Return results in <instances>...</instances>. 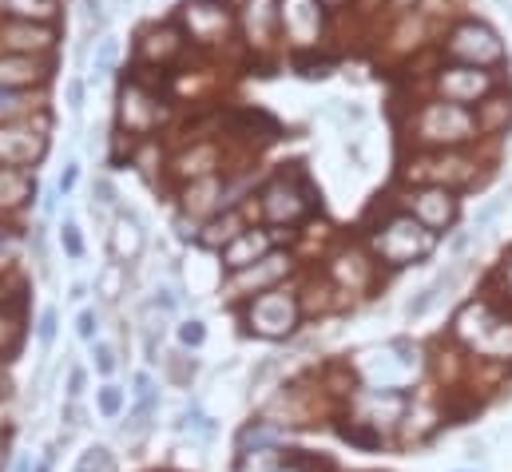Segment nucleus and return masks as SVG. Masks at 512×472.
Masks as SVG:
<instances>
[{"label": "nucleus", "instance_id": "1", "mask_svg": "<svg viewBox=\"0 0 512 472\" xmlns=\"http://www.w3.org/2000/svg\"><path fill=\"white\" fill-rule=\"evenodd\" d=\"M413 139L433 147V151H457L461 143L477 139V116L469 108H457V104H445V100H433V104H421L413 112Z\"/></svg>", "mask_w": 512, "mask_h": 472}, {"label": "nucleus", "instance_id": "2", "mask_svg": "<svg viewBox=\"0 0 512 472\" xmlns=\"http://www.w3.org/2000/svg\"><path fill=\"white\" fill-rule=\"evenodd\" d=\"M370 246H374V254L382 258L385 266H413V262L433 254L437 235L429 227H421L413 215L393 211L382 227L370 235Z\"/></svg>", "mask_w": 512, "mask_h": 472}, {"label": "nucleus", "instance_id": "3", "mask_svg": "<svg viewBox=\"0 0 512 472\" xmlns=\"http://www.w3.org/2000/svg\"><path fill=\"white\" fill-rule=\"evenodd\" d=\"M453 334L481 357H497L505 361L512 357V318H501L489 302H469L457 322H453Z\"/></svg>", "mask_w": 512, "mask_h": 472}, {"label": "nucleus", "instance_id": "4", "mask_svg": "<svg viewBox=\"0 0 512 472\" xmlns=\"http://www.w3.org/2000/svg\"><path fill=\"white\" fill-rule=\"evenodd\" d=\"M258 211H262V219H266L270 227H290V223L306 219V215L314 211V187H310V179H306L298 167L278 171V175L262 187Z\"/></svg>", "mask_w": 512, "mask_h": 472}, {"label": "nucleus", "instance_id": "5", "mask_svg": "<svg viewBox=\"0 0 512 472\" xmlns=\"http://www.w3.org/2000/svg\"><path fill=\"white\" fill-rule=\"evenodd\" d=\"M298 318H302L298 294H290V290H282V286H274V290H266V294H255V298L247 302V310H243L247 330L258 334V338H266V342L290 338L294 326H298Z\"/></svg>", "mask_w": 512, "mask_h": 472}, {"label": "nucleus", "instance_id": "6", "mask_svg": "<svg viewBox=\"0 0 512 472\" xmlns=\"http://www.w3.org/2000/svg\"><path fill=\"white\" fill-rule=\"evenodd\" d=\"M445 52H449L453 60L469 64V68H497V64H505V44H501V36H497L489 24H481V20H461V24L449 32Z\"/></svg>", "mask_w": 512, "mask_h": 472}, {"label": "nucleus", "instance_id": "7", "mask_svg": "<svg viewBox=\"0 0 512 472\" xmlns=\"http://www.w3.org/2000/svg\"><path fill=\"white\" fill-rule=\"evenodd\" d=\"M358 369L366 373L370 389H401L405 381H413V377H417V369H421V354H417V346H409V342H389L385 350H370V354H362Z\"/></svg>", "mask_w": 512, "mask_h": 472}, {"label": "nucleus", "instance_id": "8", "mask_svg": "<svg viewBox=\"0 0 512 472\" xmlns=\"http://www.w3.org/2000/svg\"><path fill=\"white\" fill-rule=\"evenodd\" d=\"M497 88V76L489 68H469V64H449L433 76V92L437 100L445 104H457V108H473V104H485Z\"/></svg>", "mask_w": 512, "mask_h": 472}, {"label": "nucleus", "instance_id": "9", "mask_svg": "<svg viewBox=\"0 0 512 472\" xmlns=\"http://www.w3.org/2000/svg\"><path fill=\"white\" fill-rule=\"evenodd\" d=\"M187 36L203 48H215V44H227V36L235 32V12L227 0H195L179 12Z\"/></svg>", "mask_w": 512, "mask_h": 472}, {"label": "nucleus", "instance_id": "10", "mask_svg": "<svg viewBox=\"0 0 512 472\" xmlns=\"http://www.w3.org/2000/svg\"><path fill=\"white\" fill-rule=\"evenodd\" d=\"M473 167H477V163H473L469 155H461V151H433V155H421V159H417V167L409 163L405 179H421L425 187L457 191V187L473 183V175H477Z\"/></svg>", "mask_w": 512, "mask_h": 472}, {"label": "nucleus", "instance_id": "11", "mask_svg": "<svg viewBox=\"0 0 512 472\" xmlns=\"http://www.w3.org/2000/svg\"><path fill=\"white\" fill-rule=\"evenodd\" d=\"M278 28L298 52L314 48L322 40V28H326L322 4L318 0H278Z\"/></svg>", "mask_w": 512, "mask_h": 472}, {"label": "nucleus", "instance_id": "12", "mask_svg": "<svg viewBox=\"0 0 512 472\" xmlns=\"http://www.w3.org/2000/svg\"><path fill=\"white\" fill-rule=\"evenodd\" d=\"M48 127L44 123H8V127H0V167H28V163H36L40 155H44V147H48V135H44Z\"/></svg>", "mask_w": 512, "mask_h": 472}, {"label": "nucleus", "instance_id": "13", "mask_svg": "<svg viewBox=\"0 0 512 472\" xmlns=\"http://www.w3.org/2000/svg\"><path fill=\"white\" fill-rule=\"evenodd\" d=\"M405 215H413L421 227H429L433 235L449 231L453 219H457V191H445V187H421L405 199Z\"/></svg>", "mask_w": 512, "mask_h": 472}, {"label": "nucleus", "instance_id": "14", "mask_svg": "<svg viewBox=\"0 0 512 472\" xmlns=\"http://www.w3.org/2000/svg\"><path fill=\"white\" fill-rule=\"evenodd\" d=\"M286 274H290V254L270 250L262 262L247 266V270H239V274L227 282V294H266V290H274Z\"/></svg>", "mask_w": 512, "mask_h": 472}, {"label": "nucleus", "instance_id": "15", "mask_svg": "<svg viewBox=\"0 0 512 472\" xmlns=\"http://www.w3.org/2000/svg\"><path fill=\"white\" fill-rule=\"evenodd\" d=\"M159 119H163V104L143 84H128L124 96H120V123L131 135H147V131L159 127Z\"/></svg>", "mask_w": 512, "mask_h": 472}, {"label": "nucleus", "instance_id": "16", "mask_svg": "<svg viewBox=\"0 0 512 472\" xmlns=\"http://www.w3.org/2000/svg\"><path fill=\"white\" fill-rule=\"evenodd\" d=\"M0 40L12 48V56H40V52H48V48L56 44V32H52L48 24H28V20H20V24L0 28Z\"/></svg>", "mask_w": 512, "mask_h": 472}, {"label": "nucleus", "instance_id": "17", "mask_svg": "<svg viewBox=\"0 0 512 472\" xmlns=\"http://www.w3.org/2000/svg\"><path fill=\"white\" fill-rule=\"evenodd\" d=\"M219 254H223V266L231 274H239V270L255 266V262H262L270 254V231H243L235 242H227Z\"/></svg>", "mask_w": 512, "mask_h": 472}, {"label": "nucleus", "instance_id": "18", "mask_svg": "<svg viewBox=\"0 0 512 472\" xmlns=\"http://www.w3.org/2000/svg\"><path fill=\"white\" fill-rule=\"evenodd\" d=\"M243 24H247L251 48H258V52L270 48L274 44V28H278V0H247Z\"/></svg>", "mask_w": 512, "mask_h": 472}, {"label": "nucleus", "instance_id": "19", "mask_svg": "<svg viewBox=\"0 0 512 472\" xmlns=\"http://www.w3.org/2000/svg\"><path fill=\"white\" fill-rule=\"evenodd\" d=\"M48 68L36 56H0V92H16L28 84H40Z\"/></svg>", "mask_w": 512, "mask_h": 472}, {"label": "nucleus", "instance_id": "20", "mask_svg": "<svg viewBox=\"0 0 512 472\" xmlns=\"http://www.w3.org/2000/svg\"><path fill=\"white\" fill-rule=\"evenodd\" d=\"M143 246H147V235H143L139 219L131 211L128 215H116V223H112V254L120 262H135L143 254Z\"/></svg>", "mask_w": 512, "mask_h": 472}, {"label": "nucleus", "instance_id": "21", "mask_svg": "<svg viewBox=\"0 0 512 472\" xmlns=\"http://www.w3.org/2000/svg\"><path fill=\"white\" fill-rule=\"evenodd\" d=\"M179 48H183V36H179V28H175V24H159V28H151V32L143 36V56H147V60H155V64L175 60V56H179Z\"/></svg>", "mask_w": 512, "mask_h": 472}, {"label": "nucleus", "instance_id": "22", "mask_svg": "<svg viewBox=\"0 0 512 472\" xmlns=\"http://www.w3.org/2000/svg\"><path fill=\"white\" fill-rule=\"evenodd\" d=\"M243 231H247V227H243L239 211H223V219H211L195 238H199V246H207V250H223L227 242H235Z\"/></svg>", "mask_w": 512, "mask_h": 472}, {"label": "nucleus", "instance_id": "23", "mask_svg": "<svg viewBox=\"0 0 512 472\" xmlns=\"http://www.w3.org/2000/svg\"><path fill=\"white\" fill-rule=\"evenodd\" d=\"M453 286H457V270L437 274V278H433L417 298H409V302H405V314H409V318H425V314L445 298V290H453Z\"/></svg>", "mask_w": 512, "mask_h": 472}, {"label": "nucleus", "instance_id": "24", "mask_svg": "<svg viewBox=\"0 0 512 472\" xmlns=\"http://www.w3.org/2000/svg\"><path fill=\"white\" fill-rule=\"evenodd\" d=\"M32 191H36V183L24 171L0 167V207H20V203L32 199Z\"/></svg>", "mask_w": 512, "mask_h": 472}, {"label": "nucleus", "instance_id": "25", "mask_svg": "<svg viewBox=\"0 0 512 472\" xmlns=\"http://www.w3.org/2000/svg\"><path fill=\"white\" fill-rule=\"evenodd\" d=\"M219 179L215 175H207V179H195L191 187H187V211L191 215H207V211H219Z\"/></svg>", "mask_w": 512, "mask_h": 472}, {"label": "nucleus", "instance_id": "26", "mask_svg": "<svg viewBox=\"0 0 512 472\" xmlns=\"http://www.w3.org/2000/svg\"><path fill=\"white\" fill-rule=\"evenodd\" d=\"M282 437V429H274V425H262V421H255V425H247L243 433H239V449L243 453H258V449H274V441Z\"/></svg>", "mask_w": 512, "mask_h": 472}, {"label": "nucleus", "instance_id": "27", "mask_svg": "<svg viewBox=\"0 0 512 472\" xmlns=\"http://www.w3.org/2000/svg\"><path fill=\"white\" fill-rule=\"evenodd\" d=\"M76 472H120V465H116V453L108 445H92V449L80 453Z\"/></svg>", "mask_w": 512, "mask_h": 472}, {"label": "nucleus", "instance_id": "28", "mask_svg": "<svg viewBox=\"0 0 512 472\" xmlns=\"http://www.w3.org/2000/svg\"><path fill=\"white\" fill-rule=\"evenodd\" d=\"M485 116H477V131H497V127H505L512 116V108L505 100H497V96H489L485 104H477Z\"/></svg>", "mask_w": 512, "mask_h": 472}, {"label": "nucleus", "instance_id": "29", "mask_svg": "<svg viewBox=\"0 0 512 472\" xmlns=\"http://www.w3.org/2000/svg\"><path fill=\"white\" fill-rule=\"evenodd\" d=\"M8 8H12L20 20L40 24V20H48V16L56 12V0H8Z\"/></svg>", "mask_w": 512, "mask_h": 472}, {"label": "nucleus", "instance_id": "30", "mask_svg": "<svg viewBox=\"0 0 512 472\" xmlns=\"http://www.w3.org/2000/svg\"><path fill=\"white\" fill-rule=\"evenodd\" d=\"M282 469V457L274 449H258V453H243L239 472H278Z\"/></svg>", "mask_w": 512, "mask_h": 472}, {"label": "nucleus", "instance_id": "31", "mask_svg": "<svg viewBox=\"0 0 512 472\" xmlns=\"http://www.w3.org/2000/svg\"><path fill=\"white\" fill-rule=\"evenodd\" d=\"M96 290H100L104 298H120V294H124V266H120V262L104 266L100 278H96Z\"/></svg>", "mask_w": 512, "mask_h": 472}, {"label": "nucleus", "instance_id": "32", "mask_svg": "<svg viewBox=\"0 0 512 472\" xmlns=\"http://www.w3.org/2000/svg\"><path fill=\"white\" fill-rule=\"evenodd\" d=\"M120 409H124V389L120 385H104L100 389V413L112 421V417H120Z\"/></svg>", "mask_w": 512, "mask_h": 472}, {"label": "nucleus", "instance_id": "33", "mask_svg": "<svg viewBox=\"0 0 512 472\" xmlns=\"http://www.w3.org/2000/svg\"><path fill=\"white\" fill-rule=\"evenodd\" d=\"M203 338H207V330H203V322H199V318H187V322H179V346L195 350V346H203Z\"/></svg>", "mask_w": 512, "mask_h": 472}, {"label": "nucleus", "instance_id": "34", "mask_svg": "<svg viewBox=\"0 0 512 472\" xmlns=\"http://www.w3.org/2000/svg\"><path fill=\"white\" fill-rule=\"evenodd\" d=\"M116 56H120V44H116L112 36H104L100 48H96V76H104V72L116 64Z\"/></svg>", "mask_w": 512, "mask_h": 472}, {"label": "nucleus", "instance_id": "35", "mask_svg": "<svg viewBox=\"0 0 512 472\" xmlns=\"http://www.w3.org/2000/svg\"><path fill=\"white\" fill-rule=\"evenodd\" d=\"M36 338H40V346L48 350L52 342H56V310H44L40 314V326H36Z\"/></svg>", "mask_w": 512, "mask_h": 472}, {"label": "nucleus", "instance_id": "36", "mask_svg": "<svg viewBox=\"0 0 512 472\" xmlns=\"http://www.w3.org/2000/svg\"><path fill=\"white\" fill-rule=\"evenodd\" d=\"M16 338H20V326H16L8 314H0V354H12Z\"/></svg>", "mask_w": 512, "mask_h": 472}, {"label": "nucleus", "instance_id": "37", "mask_svg": "<svg viewBox=\"0 0 512 472\" xmlns=\"http://www.w3.org/2000/svg\"><path fill=\"white\" fill-rule=\"evenodd\" d=\"M505 203H509V195H501V199H493V203H489V207H485V211L477 215V223H473V235H477V231H485V227H489V223H493V219H497V215L505 211Z\"/></svg>", "mask_w": 512, "mask_h": 472}, {"label": "nucleus", "instance_id": "38", "mask_svg": "<svg viewBox=\"0 0 512 472\" xmlns=\"http://www.w3.org/2000/svg\"><path fill=\"white\" fill-rule=\"evenodd\" d=\"M64 250L68 258H84V238L76 231V223H64Z\"/></svg>", "mask_w": 512, "mask_h": 472}, {"label": "nucleus", "instance_id": "39", "mask_svg": "<svg viewBox=\"0 0 512 472\" xmlns=\"http://www.w3.org/2000/svg\"><path fill=\"white\" fill-rule=\"evenodd\" d=\"M96 369L100 373H116V354H112V346H104V342H96Z\"/></svg>", "mask_w": 512, "mask_h": 472}, {"label": "nucleus", "instance_id": "40", "mask_svg": "<svg viewBox=\"0 0 512 472\" xmlns=\"http://www.w3.org/2000/svg\"><path fill=\"white\" fill-rule=\"evenodd\" d=\"M96 326H100V322H96V314H92V310H84V314H80V338H84V342H92V338H96Z\"/></svg>", "mask_w": 512, "mask_h": 472}, {"label": "nucleus", "instance_id": "41", "mask_svg": "<svg viewBox=\"0 0 512 472\" xmlns=\"http://www.w3.org/2000/svg\"><path fill=\"white\" fill-rule=\"evenodd\" d=\"M80 393H84V369L76 365L72 377H68V401H80Z\"/></svg>", "mask_w": 512, "mask_h": 472}, {"label": "nucleus", "instance_id": "42", "mask_svg": "<svg viewBox=\"0 0 512 472\" xmlns=\"http://www.w3.org/2000/svg\"><path fill=\"white\" fill-rule=\"evenodd\" d=\"M24 104H20V96L16 92H0V116H16Z\"/></svg>", "mask_w": 512, "mask_h": 472}, {"label": "nucleus", "instance_id": "43", "mask_svg": "<svg viewBox=\"0 0 512 472\" xmlns=\"http://www.w3.org/2000/svg\"><path fill=\"white\" fill-rule=\"evenodd\" d=\"M68 108H72V112H80V108H84V84H80V80H72V84H68Z\"/></svg>", "mask_w": 512, "mask_h": 472}, {"label": "nucleus", "instance_id": "44", "mask_svg": "<svg viewBox=\"0 0 512 472\" xmlns=\"http://www.w3.org/2000/svg\"><path fill=\"white\" fill-rule=\"evenodd\" d=\"M96 195H100V199H96L100 207H112V203H116V191H112L108 179H96Z\"/></svg>", "mask_w": 512, "mask_h": 472}, {"label": "nucleus", "instance_id": "45", "mask_svg": "<svg viewBox=\"0 0 512 472\" xmlns=\"http://www.w3.org/2000/svg\"><path fill=\"white\" fill-rule=\"evenodd\" d=\"M76 179H80V171H76V163H68L64 175H60V195H68V191L76 187Z\"/></svg>", "mask_w": 512, "mask_h": 472}, {"label": "nucleus", "instance_id": "46", "mask_svg": "<svg viewBox=\"0 0 512 472\" xmlns=\"http://www.w3.org/2000/svg\"><path fill=\"white\" fill-rule=\"evenodd\" d=\"M278 472H314V465H306V461H290V465H282Z\"/></svg>", "mask_w": 512, "mask_h": 472}, {"label": "nucleus", "instance_id": "47", "mask_svg": "<svg viewBox=\"0 0 512 472\" xmlns=\"http://www.w3.org/2000/svg\"><path fill=\"white\" fill-rule=\"evenodd\" d=\"M8 465V433H0V472Z\"/></svg>", "mask_w": 512, "mask_h": 472}, {"label": "nucleus", "instance_id": "48", "mask_svg": "<svg viewBox=\"0 0 512 472\" xmlns=\"http://www.w3.org/2000/svg\"><path fill=\"white\" fill-rule=\"evenodd\" d=\"M505 286H509V298H512V258H505Z\"/></svg>", "mask_w": 512, "mask_h": 472}, {"label": "nucleus", "instance_id": "49", "mask_svg": "<svg viewBox=\"0 0 512 472\" xmlns=\"http://www.w3.org/2000/svg\"><path fill=\"white\" fill-rule=\"evenodd\" d=\"M36 472H52V457H44V461L36 465Z\"/></svg>", "mask_w": 512, "mask_h": 472}, {"label": "nucleus", "instance_id": "50", "mask_svg": "<svg viewBox=\"0 0 512 472\" xmlns=\"http://www.w3.org/2000/svg\"><path fill=\"white\" fill-rule=\"evenodd\" d=\"M322 8H338V4H346V0H318Z\"/></svg>", "mask_w": 512, "mask_h": 472}, {"label": "nucleus", "instance_id": "51", "mask_svg": "<svg viewBox=\"0 0 512 472\" xmlns=\"http://www.w3.org/2000/svg\"><path fill=\"white\" fill-rule=\"evenodd\" d=\"M4 393H8V377L0 373V401H4Z\"/></svg>", "mask_w": 512, "mask_h": 472}, {"label": "nucleus", "instance_id": "52", "mask_svg": "<svg viewBox=\"0 0 512 472\" xmlns=\"http://www.w3.org/2000/svg\"><path fill=\"white\" fill-rule=\"evenodd\" d=\"M397 4H421V0H397Z\"/></svg>", "mask_w": 512, "mask_h": 472}]
</instances>
